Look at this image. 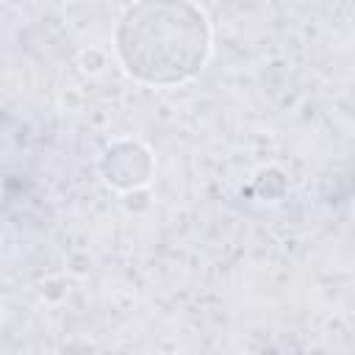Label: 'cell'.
Masks as SVG:
<instances>
[{
    "label": "cell",
    "mask_w": 355,
    "mask_h": 355,
    "mask_svg": "<svg viewBox=\"0 0 355 355\" xmlns=\"http://www.w3.org/2000/svg\"><path fill=\"white\" fill-rule=\"evenodd\" d=\"M100 172H103V180L114 189H122V191L139 189L153 178V155L139 141H130V139L114 141L111 147H105L100 158Z\"/></svg>",
    "instance_id": "cell-2"
},
{
    "label": "cell",
    "mask_w": 355,
    "mask_h": 355,
    "mask_svg": "<svg viewBox=\"0 0 355 355\" xmlns=\"http://www.w3.org/2000/svg\"><path fill=\"white\" fill-rule=\"evenodd\" d=\"M211 22L194 0H133L114 28L122 69L147 86H178L211 58Z\"/></svg>",
    "instance_id": "cell-1"
}]
</instances>
